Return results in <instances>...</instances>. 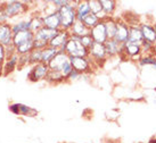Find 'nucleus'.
<instances>
[{
    "instance_id": "nucleus-1",
    "label": "nucleus",
    "mask_w": 156,
    "mask_h": 143,
    "mask_svg": "<svg viewBox=\"0 0 156 143\" xmlns=\"http://www.w3.org/2000/svg\"><path fill=\"white\" fill-rule=\"evenodd\" d=\"M59 18H61V30L63 31H69L74 22L76 21V13H75V7L71 5L69 2L66 6H63L57 10Z\"/></svg>"
},
{
    "instance_id": "nucleus-2",
    "label": "nucleus",
    "mask_w": 156,
    "mask_h": 143,
    "mask_svg": "<svg viewBox=\"0 0 156 143\" xmlns=\"http://www.w3.org/2000/svg\"><path fill=\"white\" fill-rule=\"evenodd\" d=\"M80 39L81 38L71 35L69 40L63 49V51H65L69 57H84V58L88 57V49H86L81 44Z\"/></svg>"
},
{
    "instance_id": "nucleus-3",
    "label": "nucleus",
    "mask_w": 156,
    "mask_h": 143,
    "mask_svg": "<svg viewBox=\"0 0 156 143\" xmlns=\"http://www.w3.org/2000/svg\"><path fill=\"white\" fill-rule=\"evenodd\" d=\"M48 73H49V67L47 64L39 63L32 67V70L29 74V80L31 82H38L40 80L47 77Z\"/></svg>"
},
{
    "instance_id": "nucleus-4",
    "label": "nucleus",
    "mask_w": 156,
    "mask_h": 143,
    "mask_svg": "<svg viewBox=\"0 0 156 143\" xmlns=\"http://www.w3.org/2000/svg\"><path fill=\"white\" fill-rule=\"evenodd\" d=\"M67 61H69V57L67 56V53L65 51L59 50V52L57 53L56 56L52 58L51 60L48 63V67L50 70H57L61 72L62 68L64 67Z\"/></svg>"
},
{
    "instance_id": "nucleus-5",
    "label": "nucleus",
    "mask_w": 156,
    "mask_h": 143,
    "mask_svg": "<svg viewBox=\"0 0 156 143\" xmlns=\"http://www.w3.org/2000/svg\"><path fill=\"white\" fill-rule=\"evenodd\" d=\"M69 38H71V34L69 33V31L61 30L59 33H58L55 38H52V39L49 41L48 47L55 48V49H58V50H62V51H63V49L65 47V44L67 43V41L69 40Z\"/></svg>"
},
{
    "instance_id": "nucleus-6",
    "label": "nucleus",
    "mask_w": 156,
    "mask_h": 143,
    "mask_svg": "<svg viewBox=\"0 0 156 143\" xmlns=\"http://www.w3.org/2000/svg\"><path fill=\"white\" fill-rule=\"evenodd\" d=\"M90 35L91 38H92V40H94V42H96V43L104 44L106 42L107 35H106V29H105L103 21H100L94 29H91Z\"/></svg>"
},
{
    "instance_id": "nucleus-7",
    "label": "nucleus",
    "mask_w": 156,
    "mask_h": 143,
    "mask_svg": "<svg viewBox=\"0 0 156 143\" xmlns=\"http://www.w3.org/2000/svg\"><path fill=\"white\" fill-rule=\"evenodd\" d=\"M71 65L79 74L87 73L90 70V61L84 57H69Z\"/></svg>"
},
{
    "instance_id": "nucleus-8",
    "label": "nucleus",
    "mask_w": 156,
    "mask_h": 143,
    "mask_svg": "<svg viewBox=\"0 0 156 143\" xmlns=\"http://www.w3.org/2000/svg\"><path fill=\"white\" fill-rule=\"evenodd\" d=\"M4 8V12L6 14L7 17H13V16H16L18 14L25 12L26 6L21 1H10L8 4H6V6L2 7Z\"/></svg>"
},
{
    "instance_id": "nucleus-9",
    "label": "nucleus",
    "mask_w": 156,
    "mask_h": 143,
    "mask_svg": "<svg viewBox=\"0 0 156 143\" xmlns=\"http://www.w3.org/2000/svg\"><path fill=\"white\" fill-rule=\"evenodd\" d=\"M0 44L5 48L13 44V31L9 24H0Z\"/></svg>"
},
{
    "instance_id": "nucleus-10",
    "label": "nucleus",
    "mask_w": 156,
    "mask_h": 143,
    "mask_svg": "<svg viewBox=\"0 0 156 143\" xmlns=\"http://www.w3.org/2000/svg\"><path fill=\"white\" fill-rule=\"evenodd\" d=\"M130 27L126 25L124 22H116V34L114 40H116L120 44H124L129 38Z\"/></svg>"
},
{
    "instance_id": "nucleus-11",
    "label": "nucleus",
    "mask_w": 156,
    "mask_h": 143,
    "mask_svg": "<svg viewBox=\"0 0 156 143\" xmlns=\"http://www.w3.org/2000/svg\"><path fill=\"white\" fill-rule=\"evenodd\" d=\"M34 40V33L31 31H23V32H18L16 34L13 35V46L15 48L20 47L22 44Z\"/></svg>"
},
{
    "instance_id": "nucleus-12",
    "label": "nucleus",
    "mask_w": 156,
    "mask_h": 143,
    "mask_svg": "<svg viewBox=\"0 0 156 143\" xmlns=\"http://www.w3.org/2000/svg\"><path fill=\"white\" fill-rule=\"evenodd\" d=\"M44 26L50 30H61V18L58 12L51 13L44 17Z\"/></svg>"
},
{
    "instance_id": "nucleus-13",
    "label": "nucleus",
    "mask_w": 156,
    "mask_h": 143,
    "mask_svg": "<svg viewBox=\"0 0 156 143\" xmlns=\"http://www.w3.org/2000/svg\"><path fill=\"white\" fill-rule=\"evenodd\" d=\"M88 56H92L96 60H105L107 53H106L104 44L94 42V44L88 49Z\"/></svg>"
},
{
    "instance_id": "nucleus-14",
    "label": "nucleus",
    "mask_w": 156,
    "mask_h": 143,
    "mask_svg": "<svg viewBox=\"0 0 156 143\" xmlns=\"http://www.w3.org/2000/svg\"><path fill=\"white\" fill-rule=\"evenodd\" d=\"M61 30H50V29H47V27H42L41 30H39L37 33H34V40H40V41H44V42H48L55 38L58 33H59Z\"/></svg>"
},
{
    "instance_id": "nucleus-15",
    "label": "nucleus",
    "mask_w": 156,
    "mask_h": 143,
    "mask_svg": "<svg viewBox=\"0 0 156 143\" xmlns=\"http://www.w3.org/2000/svg\"><path fill=\"white\" fill-rule=\"evenodd\" d=\"M71 35H74V36H78V38H82V36H86V35L90 34V30L86 27V25L83 24L81 21H75L73 24V26L71 27Z\"/></svg>"
},
{
    "instance_id": "nucleus-16",
    "label": "nucleus",
    "mask_w": 156,
    "mask_h": 143,
    "mask_svg": "<svg viewBox=\"0 0 156 143\" xmlns=\"http://www.w3.org/2000/svg\"><path fill=\"white\" fill-rule=\"evenodd\" d=\"M105 50H106V53L109 55V56H114V55H117L119 52L122 51V44H120L116 40L111 39V40H106V42L104 43Z\"/></svg>"
},
{
    "instance_id": "nucleus-17",
    "label": "nucleus",
    "mask_w": 156,
    "mask_h": 143,
    "mask_svg": "<svg viewBox=\"0 0 156 143\" xmlns=\"http://www.w3.org/2000/svg\"><path fill=\"white\" fill-rule=\"evenodd\" d=\"M141 33H143V38L145 41H147L149 43L154 44L156 42V33H155V30H154V27L152 26H149L148 24H143L141 25Z\"/></svg>"
},
{
    "instance_id": "nucleus-18",
    "label": "nucleus",
    "mask_w": 156,
    "mask_h": 143,
    "mask_svg": "<svg viewBox=\"0 0 156 143\" xmlns=\"http://www.w3.org/2000/svg\"><path fill=\"white\" fill-rule=\"evenodd\" d=\"M75 13H76V19L82 22L84 18L91 13L90 7L88 1H82V2H78V6L75 7Z\"/></svg>"
},
{
    "instance_id": "nucleus-19",
    "label": "nucleus",
    "mask_w": 156,
    "mask_h": 143,
    "mask_svg": "<svg viewBox=\"0 0 156 143\" xmlns=\"http://www.w3.org/2000/svg\"><path fill=\"white\" fill-rule=\"evenodd\" d=\"M17 65H18V55L17 53H14L10 58H8V60H6V64L2 67V74H4L5 76H7L8 74H10L16 68Z\"/></svg>"
},
{
    "instance_id": "nucleus-20",
    "label": "nucleus",
    "mask_w": 156,
    "mask_h": 143,
    "mask_svg": "<svg viewBox=\"0 0 156 143\" xmlns=\"http://www.w3.org/2000/svg\"><path fill=\"white\" fill-rule=\"evenodd\" d=\"M122 51H124L128 56H130L131 58H132V57H134V56L140 55V52H141V47H140V44L126 42L124 44H122Z\"/></svg>"
},
{
    "instance_id": "nucleus-21",
    "label": "nucleus",
    "mask_w": 156,
    "mask_h": 143,
    "mask_svg": "<svg viewBox=\"0 0 156 143\" xmlns=\"http://www.w3.org/2000/svg\"><path fill=\"white\" fill-rule=\"evenodd\" d=\"M103 22H104L105 29H106L107 40L114 39V38H115V34H116V22L111 19L109 17L104 19Z\"/></svg>"
},
{
    "instance_id": "nucleus-22",
    "label": "nucleus",
    "mask_w": 156,
    "mask_h": 143,
    "mask_svg": "<svg viewBox=\"0 0 156 143\" xmlns=\"http://www.w3.org/2000/svg\"><path fill=\"white\" fill-rule=\"evenodd\" d=\"M59 52L58 49H55V48H51V47H47L42 49V53H41V63H44V64H47L54 57L56 56L57 53Z\"/></svg>"
},
{
    "instance_id": "nucleus-23",
    "label": "nucleus",
    "mask_w": 156,
    "mask_h": 143,
    "mask_svg": "<svg viewBox=\"0 0 156 143\" xmlns=\"http://www.w3.org/2000/svg\"><path fill=\"white\" fill-rule=\"evenodd\" d=\"M143 33L140 29L138 27H130V32H129V38L126 42H130V43H137L139 44V42H143Z\"/></svg>"
},
{
    "instance_id": "nucleus-24",
    "label": "nucleus",
    "mask_w": 156,
    "mask_h": 143,
    "mask_svg": "<svg viewBox=\"0 0 156 143\" xmlns=\"http://www.w3.org/2000/svg\"><path fill=\"white\" fill-rule=\"evenodd\" d=\"M100 6L103 12L106 14V16H111V14H113L114 9H115V1L113 0H100Z\"/></svg>"
},
{
    "instance_id": "nucleus-25",
    "label": "nucleus",
    "mask_w": 156,
    "mask_h": 143,
    "mask_svg": "<svg viewBox=\"0 0 156 143\" xmlns=\"http://www.w3.org/2000/svg\"><path fill=\"white\" fill-rule=\"evenodd\" d=\"M12 31H13V35L23 31H31V21H24V22H18L14 24L12 26Z\"/></svg>"
},
{
    "instance_id": "nucleus-26",
    "label": "nucleus",
    "mask_w": 156,
    "mask_h": 143,
    "mask_svg": "<svg viewBox=\"0 0 156 143\" xmlns=\"http://www.w3.org/2000/svg\"><path fill=\"white\" fill-rule=\"evenodd\" d=\"M33 49H34V47H33V40H32V41H29V42H26V43L16 48V53H17L18 56L29 55Z\"/></svg>"
},
{
    "instance_id": "nucleus-27",
    "label": "nucleus",
    "mask_w": 156,
    "mask_h": 143,
    "mask_svg": "<svg viewBox=\"0 0 156 143\" xmlns=\"http://www.w3.org/2000/svg\"><path fill=\"white\" fill-rule=\"evenodd\" d=\"M100 21H99V18L97 17L96 15H94V14H89L87 17L84 18L82 21V23L86 25V27L87 29H89V30H91V29H94L98 23H99Z\"/></svg>"
},
{
    "instance_id": "nucleus-28",
    "label": "nucleus",
    "mask_w": 156,
    "mask_h": 143,
    "mask_svg": "<svg viewBox=\"0 0 156 143\" xmlns=\"http://www.w3.org/2000/svg\"><path fill=\"white\" fill-rule=\"evenodd\" d=\"M42 27H44V17L37 16V17H33L31 19V32L37 33Z\"/></svg>"
},
{
    "instance_id": "nucleus-29",
    "label": "nucleus",
    "mask_w": 156,
    "mask_h": 143,
    "mask_svg": "<svg viewBox=\"0 0 156 143\" xmlns=\"http://www.w3.org/2000/svg\"><path fill=\"white\" fill-rule=\"evenodd\" d=\"M46 78H47L49 82H51V83L62 82V81H64V80H65L64 76L62 75L61 72H57V70H49V73H48L47 77Z\"/></svg>"
},
{
    "instance_id": "nucleus-30",
    "label": "nucleus",
    "mask_w": 156,
    "mask_h": 143,
    "mask_svg": "<svg viewBox=\"0 0 156 143\" xmlns=\"http://www.w3.org/2000/svg\"><path fill=\"white\" fill-rule=\"evenodd\" d=\"M88 4H89V7H90L91 14H94V15H96L97 17L99 18L100 13L103 12L99 1H98V0H91V1H88Z\"/></svg>"
},
{
    "instance_id": "nucleus-31",
    "label": "nucleus",
    "mask_w": 156,
    "mask_h": 143,
    "mask_svg": "<svg viewBox=\"0 0 156 143\" xmlns=\"http://www.w3.org/2000/svg\"><path fill=\"white\" fill-rule=\"evenodd\" d=\"M41 53H42V50L33 49V50L29 53V60H30L31 64L37 65V64L41 63Z\"/></svg>"
},
{
    "instance_id": "nucleus-32",
    "label": "nucleus",
    "mask_w": 156,
    "mask_h": 143,
    "mask_svg": "<svg viewBox=\"0 0 156 143\" xmlns=\"http://www.w3.org/2000/svg\"><path fill=\"white\" fill-rule=\"evenodd\" d=\"M18 104V110H20V115H23V116H35L38 114L37 110L30 108L29 106H25V104Z\"/></svg>"
},
{
    "instance_id": "nucleus-33",
    "label": "nucleus",
    "mask_w": 156,
    "mask_h": 143,
    "mask_svg": "<svg viewBox=\"0 0 156 143\" xmlns=\"http://www.w3.org/2000/svg\"><path fill=\"white\" fill-rule=\"evenodd\" d=\"M80 42H81V44H82L86 49H89V48L94 44V40H92L90 34H88V35H86V36H82V38L80 39Z\"/></svg>"
},
{
    "instance_id": "nucleus-34",
    "label": "nucleus",
    "mask_w": 156,
    "mask_h": 143,
    "mask_svg": "<svg viewBox=\"0 0 156 143\" xmlns=\"http://www.w3.org/2000/svg\"><path fill=\"white\" fill-rule=\"evenodd\" d=\"M140 64L141 65H152L153 67L156 68V58L155 57H145L140 59Z\"/></svg>"
},
{
    "instance_id": "nucleus-35",
    "label": "nucleus",
    "mask_w": 156,
    "mask_h": 143,
    "mask_svg": "<svg viewBox=\"0 0 156 143\" xmlns=\"http://www.w3.org/2000/svg\"><path fill=\"white\" fill-rule=\"evenodd\" d=\"M6 59V48L0 44V64H2Z\"/></svg>"
},
{
    "instance_id": "nucleus-36",
    "label": "nucleus",
    "mask_w": 156,
    "mask_h": 143,
    "mask_svg": "<svg viewBox=\"0 0 156 143\" xmlns=\"http://www.w3.org/2000/svg\"><path fill=\"white\" fill-rule=\"evenodd\" d=\"M69 1H63V0H55V1H54V5H55L58 9L61 8V7H63V6H66V5H69Z\"/></svg>"
},
{
    "instance_id": "nucleus-37",
    "label": "nucleus",
    "mask_w": 156,
    "mask_h": 143,
    "mask_svg": "<svg viewBox=\"0 0 156 143\" xmlns=\"http://www.w3.org/2000/svg\"><path fill=\"white\" fill-rule=\"evenodd\" d=\"M79 75H80V74L78 73V72H76V70H72V72H71V73L69 74V76H67V80H75V78L78 77Z\"/></svg>"
},
{
    "instance_id": "nucleus-38",
    "label": "nucleus",
    "mask_w": 156,
    "mask_h": 143,
    "mask_svg": "<svg viewBox=\"0 0 156 143\" xmlns=\"http://www.w3.org/2000/svg\"><path fill=\"white\" fill-rule=\"evenodd\" d=\"M9 109H10V111H13L15 115H20V110H18V104H12V106L9 107Z\"/></svg>"
},
{
    "instance_id": "nucleus-39",
    "label": "nucleus",
    "mask_w": 156,
    "mask_h": 143,
    "mask_svg": "<svg viewBox=\"0 0 156 143\" xmlns=\"http://www.w3.org/2000/svg\"><path fill=\"white\" fill-rule=\"evenodd\" d=\"M2 67H4L2 64H0V74H2Z\"/></svg>"
},
{
    "instance_id": "nucleus-40",
    "label": "nucleus",
    "mask_w": 156,
    "mask_h": 143,
    "mask_svg": "<svg viewBox=\"0 0 156 143\" xmlns=\"http://www.w3.org/2000/svg\"><path fill=\"white\" fill-rule=\"evenodd\" d=\"M153 49H154V52L156 53V42L154 43V46H153Z\"/></svg>"
},
{
    "instance_id": "nucleus-41",
    "label": "nucleus",
    "mask_w": 156,
    "mask_h": 143,
    "mask_svg": "<svg viewBox=\"0 0 156 143\" xmlns=\"http://www.w3.org/2000/svg\"><path fill=\"white\" fill-rule=\"evenodd\" d=\"M154 30H155V33H156V24H155V27H154Z\"/></svg>"
},
{
    "instance_id": "nucleus-42",
    "label": "nucleus",
    "mask_w": 156,
    "mask_h": 143,
    "mask_svg": "<svg viewBox=\"0 0 156 143\" xmlns=\"http://www.w3.org/2000/svg\"><path fill=\"white\" fill-rule=\"evenodd\" d=\"M1 75H2V74H0V77H1Z\"/></svg>"
}]
</instances>
